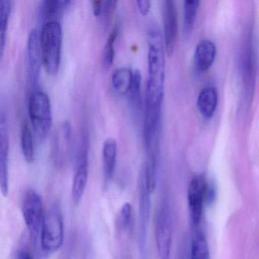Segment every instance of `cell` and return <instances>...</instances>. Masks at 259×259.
Segmentation results:
<instances>
[{"label":"cell","mask_w":259,"mask_h":259,"mask_svg":"<svg viewBox=\"0 0 259 259\" xmlns=\"http://www.w3.org/2000/svg\"><path fill=\"white\" fill-rule=\"evenodd\" d=\"M148 78L145 101L162 104L164 89L166 48L161 32L156 25H151L148 28Z\"/></svg>","instance_id":"cell-1"},{"label":"cell","mask_w":259,"mask_h":259,"mask_svg":"<svg viewBox=\"0 0 259 259\" xmlns=\"http://www.w3.org/2000/svg\"><path fill=\"white\" fill-rule=\"evenodd\" d=\"M42 66L51 76L57 75L61 63L63 29L58 21L44 24L40 34Z\"/></svg>","instance_id":"cell-2"},{"label":"cell","mask_w":259,"mask_h":259,"mask_svg":"<svg viewBox=\"0 0 259 259\" xmlns=\"http://www.w3.org/2000/svg\"><path fill=\"white\" fill-rule=\"evenodd\" d=\"M28 115L34 137L42 142L48 137L53 125L51 100L43 91H34L30 95Z\"/></svg>","instance_id":"cell-3"},{"label":"cell","mask_w":259,"mask_h":259,"mask_svg":"<svg viewBox=\"0 0 259 259\" xmlns=\"http://www.w3.org/2000/svg\"><path fill=\"white\" fill-rule=\"evenodd\" d=\"M161 105L145 101L143 133L145 149L148 157L147 163L155 166H157L158 158Z\"/></svg>","instance_id":"cell-4"},{"label":"cell","mask_w":259,"mask_h":259,"mask_svg":"<svg viewBox=\"0 0 259 259\" xmlns=\"http://www.w3.org/2000/svg\"><path fill=\"white\" fill-rule=\"evenodd\" d=\"M40 245L47 254L57 252L64 241V224L63 217L57 207L48 210L45 215L41 231Z\"/></svg>","instance_id":"cell-5"},{"label":"cell","mask_w":259,"mask_h":259,"mask_svg":"<svg viewBox=\"0 0 259 259\" xmlns=\"http://www.w3.org/2000/svg\"><path fill=\"white\" fill-rule=\"evenodd\" d=\"M151 193L148 186L146 167L143 165L139 177V246L142 259H145L146 254Z\"/></svg>","instance_id":"cell-6"},{"label":"cell","mask_w":259,"mask_h":259,"mask_svg":"<svg viewBox=\"0 0 259 259\" xmlns=\"http://www.w3.org/2000/svg\"><path fill=\"white\" fill-rule=\"evenodd\" d=\"M22 213L30 236L36 239L40 234L45 215L41 197L33 189H28L22 198Z\"/></svg>","instance_id":"cell-7"},{"label":"cell","mask_w":259,"mask_h":259,"mask_svg":"<svg viewBox=\"0 0 259 259\" xmlns=\"http://www.w3.org/2000/svg\"><path fill=\"white\" fill-rule=\"evenodd\" d=\"M154 236L159 257L169 259L172 248V226L170 210L166 204H163L157 211Z\"/></svg>","instance_id":"cell-8"},{"label":"cell","mask_w":259,"mask_h":259,"mask_svg":"<svg viewBox=\"0 0 259 259\" xmlns=\"http://www.w3.org/2000/svg\"><path fill=\"white\" fill-rule=\"evenodd\" d=\"M89 138L87 135H83L77 157L76 169L72 186V200L76 204H80L82 201L89 181Z\"/></svg>","instance_id":"cell-9"},{"label":"cell","mask_w":259,"mask_h":259,"mask_svg":"<svg viewBox=\"0 0 259 259\" xmlns=\"http://www.w3.org/2000/svg\"><path fill=\"white\" fill-rule=\"evenodd\" d=\"M42 65L40 34L36 29H31L27 45V73L29 87H34L40 75Z\"/></svg>","instance_id":"cell-10"},{"label":"cell","mask_w":259,"mask_h":259,"mask_svg":"<svg viewBox=\"0 0 259 259\" xmlns=\"http://www.w3.org/2000/svg\"><path fill=\"white\" fill-rule=\"evenodd\" d=\"M9 157H10V136L8 125L4 113L0 116V188L3 196H8L10 191L9 177Z\"/></svg>","instance_id":"cell-11"},{"label":"cell","mask_w":259,"mask_h":259,"mask_svg":"<svg viewBox=\"0 0 259 259\" xmlns=\"http://www.w3.org/2000/svg\"><path fill=\"white\" fill-rule=\"evenodd\" d=\"M163 31L166 53L169 57L174 54L177 39L178 22L175 2L166 0L163 3Z\"/></svg>","instance_id":"cell-12"},{"label":"cell","mask_w":259,"mask_h":259,"mask_svg":"<svg viewBox=\"0 0 259 259\" xmlns=\"http://www.w3.org/2000/svg\"><path fill=\"white\" fill-rule=\"evenodd\" d=\"M207 184L205 179L197 176L191 180L188 189V201L194 224H199L202 214L203 202L205 199Z\"/></svg>","instance_id":"cell-13"},{"label":"cell","mask_w":259,"mask_h":259,"mask_svg":"<svg viewBox=\"0 0 259 259\" xmlns=\"http://www.w3.org/2000/svg\"><path fill=\"white\" fill-rule=\"evenodd\" d=\"M72 137V127L68 121L60 124L54 133L53 153L57 159H63L69 152Z\"/></svg>","instance_id":"cell-14"},{"label":"cell","mask_w":259,"mask_h":259,"mask_svg":"<svg viewBox=\"0 0 259 259\" xmlns=\"http://www.w3.org/2000/svg\"><path fill=\"white\" fill-rule=\"evenodd\" d=\"M117 142L113 138L106 139L103 145V169L106 182L110 181L114 175L117 159Z\"/></svg>","instance_id":"cell-15"},{"label":"cell","mask_w":259,"mask_h":259,"mask_svg":"<svg viewBox=\"0 0 259 259\" xmlns=\"http://www.w3.org/2000/svg\"><path fill=\"white\" fill-rule=\"evenodd\" d=\"M216 47L210 40H203L197 46L195 51V66L199 72L208 70L216 57Z\"/></svg>","instance_id":"cell-16"},{"label":"cell","mask_w":259,"mask_h":259,"mask_svg":"<svg viewBox=\"0 0 259 259\" xmlns=\"http://www.w3.org/2000/svg\"><path fill=\"white\" fill-rule=\"evenodd\" d=\"M198 110L206 119H210L216 111L218 106V93L216 89L207 87L203 89L198 95Z\"/></svg>","instance_id":"cell-17"},{"label":"cell","mask_w":259,"mask_h":259,"mask_svg":"<svg viewBox=\"0 0 259 259\" xmlns=\"http://www.w3.org/2000/svg\"><path fill=\"white\" fill-rule=\"evenodd\" d=\"M134 71L130 68L122 67L115 71L112 76L113 89L121 95H128L133 84Z\"/></svg>","instance_id":"cell-18"},{"label":"cell","mask_w":259,"mask_h":259,"mask_svg":"<svg viewBox=\"0 0 259 259\" xmlns=\"http://www.w3.org/2000/svg\"><path fill=\"white\" fill-rule=\"evenodd\" d=\"M70 4L71 1L66 0H47L41 2V15L45 23L51 21H57L58 16Z\"/></svg>","instance_id":"cell-19"},{"label":"cell","mask_w":259,"mask_h":259,"mask_svg":"<svg viewBox=\"0 0 259 259\" xmlns=\"http://www.w3.org/2000/svg\"><path fill=\"white\" fill-rule=\"evenodd\" d=\"M34 136L28 122H24L21 131V145L24 158L28 163H32L35 158Z\"/></svg>","instance_id":"cell-20"},{"label":"cell","mask_w":259,"mask_h":259,"mask_svg":"<svg viewBox=\"0 0 259 259\" xmlns=\"http://www.w3.org/2000/svg\"><path fill=\"white\" fill-rule=\"evenodd\" d=\"M12 2L10 0L0 1V55H4L7 32L11 14Z\"/></svg>","instance_id":"cell-21"},{"label":"cell","mask_w":259,"mask_h":259,"mask_svg":"<svg viewBox=\"0 0 259 259\" xmlns=\"http://www.w3.org/2000/svg\"><path fill=\"white\" fill-rule=\"evenodd\" d=\"M191 259H209L207 239L201 232L195 233L192 238Z\"/></svg>","instance_id":"cell-22"},{"label":"cell","mask_w":259,"mask_h":259,"mask_svg":"<svg viewBox=\"0 0 259 259\" xmlns=\"http://www.w3.org/2000/svg\"><path fill=\"white\" fill-rule=\"evenodd\" d=\"M119 34V25H114L112 31L109 34L108 38L104 47L103 53V65L105 68H110L113 65L115 57V42Z\"/></svg>","instance_id":"cell-23"},{"label":"cell","mask_w":259,"mask_h":259,"mask_svg":"<svg viewBox=\"0 0 259 259\" xmlns=\"http://www.w3.org/2000/svg\"><path fill=\"white\" fill-rule=\"evenodd\" d=\"M141 87H142V75L138 69H136L133 73V84L128 94L130 104L135 111H138L139 110L142 104Z\"/></svg>","instance_id":"cell-24"},{"label":"cell","mask_w":259,"mask_h":259,"mask_svg":"<svg viewBox=\"0 0 259 259\" xmlns=\"http://www.w3.org/2000/svg\"><path fill=\"white\" fill-rule=\"evenodd\" d=\"M199 4V1H195V0H189L184 2L185 31L187 34H189L193 29Z\"/></svg>","instance_id":"cell-25"},{"label":"cell","mask_w":259,"mask_h":259,"mask_svg":"<svg viewBox=\"0 0 259 259\" xmlns=\"http://www.w3.org/2000/svg\"><path fill=\"white\" fill-rule=\"evenodd\" d=\"M133 221V207L130 202L125 203L119 211L118 224L122 230H128Z\"/></svg>","instance_id":"cell-26"},{"label":"cell","mask_w":259,"mask_h":259,"mask_svg":"<svg viewBox=\"0 0 259 259\" xmlns=\"http://www.w3.org/2000/svg\"><path fill=\"white\" fill-rule=\"evenodd\" d=\"M116 1H105L103 2V11L101 16H102L103 22L105 25L109 23L110 18L113 16L115 10H116Z\"/></svg>","instance_id":"cell-27"},{"label":"cell","mask_w":259,"mask_h":259,"mask_svg":"<svg viewBox=\"0 0 259 259\" xmlns=\"http://www.w3.org/2000/svg\"><path fill=\"white\" fill-rule=\"evenodd\" d=\"M9 259H34V257L28 250L19 248L13 251Z\"/></svg>","instance_id":"cell-28"},{"label":"cell","mask_w":259,"mask_h":259,"mask_svg":"<svg viewBox=\"0 0 259 259\" xmlns=\"http://www.w3.org/2000/svg\"><path fill=\"white\" fill-rule=\"evenodd\" d=\"M136 4L139 13L143 16H148L151 10V2L148 0H138Z\"/></svg>","instance_id":"cell-29"},{"label":"cell","mask_w":259,"mask_h":259,"mask_svg":"<svg viewBox=\"0 0 259 259\" xmlns=\"http://www.w3.org/2000/svg\"><path fill=\"white\" fill-rule=\"evenodd\" d=\"M92 8H93V13L95 17H99L102 14L103 11V2L96 0L92 2Z\"/></svg>","instance_id":"cell-30"}]
</instances>
